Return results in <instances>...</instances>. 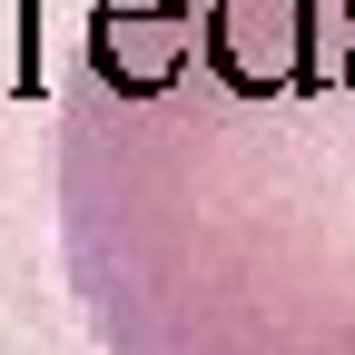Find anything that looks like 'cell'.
<instances>
[{"mask_svg": "<svg viewBox=\"0 0 355 355\" xmlns=\"http://www.w3.org/2000/svg\"><path fill=\"white\" fill-rule=\"evenodd\" d=\"M40 89V0H0V99Z\"/></svg>", "mask_w": 355, "mask_h": 355, "instance_id": "obj_1", "label": "cell"}]
</instances>
